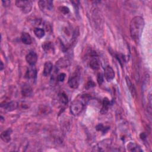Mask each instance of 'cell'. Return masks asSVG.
Masks as SVG:
<instances>
[{"label": "cell", "mask_w": 152, "mask_h": 152, "mask_svg": "<svg viewBox=\"0 0 152 152\" xmlns=\"http://www.w3.org/2000/svg\"><path fill=\"white\" fill-rule=\"evenodd\" d=\"M144 23V18L141 16H135L131 20L129 24L130 34L134 40L138 41L140 39Z\"/></svg>", "instance_id": "1"}, {"label": "cell", "mask_w": 152, "mask_h": 152, "mask_svg": "<svg viewBox=\"0 0 152 152\" xmlns=\"http://www.w3.org/2000/svg\"><path fill=\"white\" fill-rule=\"evenodd\" d=\"M89 99L87 94H80L78 95L71 103L70 106L71 113L74 115L77 116L81 113L85 104L87 103Z\"/></svg>", "instance_id": "2"}, {"label": "cell", "mask_w": 152, "mask_h": 152, "mask_svg": "<svg viewBox=\"0 0 152 152\" xmlns=\"http://www.w3.org/2000/svg\"><path fill=\"white\" fill-rule=\"evenodd\" d=\"M80 78V70L77 69L69 77L68 84L69 87L72 88H77L79 86Z\"/></svg>", "instance_id": "3"}, {"label": "cell", "mask_w": 152, "mask_h": 152, "mask_svg": "<svg viewBox=\"0 0 152 152\" xmlns=\"http://www.w3.org/2000/svg\"><path fill=\"white\" fill-rule=\"evenodd\" d=\"M15 5L24 14L30 12L33 7V4L31 1H16Z\"/></svg>", "instance_id": "4"}, {"label": "cell", "mask_w": 152, "mask_h": 152, "mask_svg": "<svg viewBox=\"0 0 152 152\" xmlns=\"http://www.w3.org/2000/svg\"><path fill=\"white\" fill-rule=\"evenodd\" d=\"M38 4L40 10L44 12H50L53 9L52 1H40L38 2Z\"/></svg>", "instance_id": "5"}, {"label": "cell", "mask_w": 152, "mask_h": 152, "mask_svg": "<svg viewBox=\"0 0 152 152\" xmlns=\"http://www.w3.org/2000/svg\"><path fill=\"white\" fill-rule=\"evenodd\" d=\"M37 55L34 51H30L26 56V60L30 65H34L37 61Z\"/></svg>", "instance_id": "6"}, {"label": "cell", "mask_w": 152, "mask_h": 152, "mask_svg": "<svg viewBox=\"0 0 152 152\" xmlns=\"http://www.w3.org/2000/svg\"><path fill=\"white\" fill-rule=\"evenodd\" d=\"M104 76L105 79L107 81H110L114 78L115 72H114L113 68L110 65L106 66V68H104Z\"/></svg>", "instance_id": "7"}, {"label": "cell", "mask_w": 152, "mask_h": 152, "mask_svg": "<svg viewBox=\"0 0 152 152\" xmlns=\"http://www.w3.org/2000/svg\"><path fill=\"white\" fill-rule=\"evenodd\" d=\"M37 76V69L34 65H30L27 68L25 77L27 79H34Z\"/></svg>", "instance_id": "8"}, {"label": "cell", "mask_w": 152, "mask_h": 152, "mask_svg": "<svg viewBox=\"0 0 152 152\" xmlns=\"http://www.w3.org/2000/svg\"><path fill=\"white\" fill-rule=\"evenodd\" d=\"M18 106V104L17 102L12 101L8 103H6L4 106L1 105V107H4L5 110L7 112H11L17 109Z\"/></svg>", "instance_id": "9"}, {"label": "cell", "mask_w": 152, "mask_h": 152, "mask_svg": "<svg viewBox=\"0 0 152 152\" xmlns=\"http://www.w3.org/2000/svg\"><path fill=\"white\" fill-rule=\"evenodd\" d=\"M12 130L11 128H8L1 134V138L5 142H9L11 140V135L12 134Z\"/></svg>", "instance_id": "10"}, {"label": "cell", "mask_w": 152, "mask_h": 152, "mask_svg": "<svg viewBox=\"0 0 152 152\" xmlns=\"http://www.w3.org/2000/svg\"><path fill=\"white\" fill-rule=\"evenodd\" d=\"M90 67L93 70H97L100 66V61L97 56H93L89 63Z\"/></svg>", "instance_id": "11"}, {"label": "cell", "mask_w": 152, "mask_h": 152, "mask_svg": "<svg viewBox=\"0 0 152 152\" xmlns=\"http://www.w3.org/2000/svg\"><path fill=\"white\" fill-rule=\"evenodd\" d=\"M32 88L27 84H24L21 88V94L24 97H29L32 94Z\"/></svg>", "instance_id": "12"}, {"label": "cell", "mask_w": 152, "mask_h": 152, "mask_svg": "<svg viewBox=\"0 0 152 152\" xmlns=\"http://www.w3.org/2000/svg\"><path fill=\"white\" fill-rule=\"evenodd\" d=\"M42 49L47 53H50L54 52V46L51 42H45L42 45Z\"/></svg>", "instance_id": "13"}, {"label": "cell", "mask_w": 152, "mask_h": 152, "mask_svg": "<svg viewBox=\"0 0 152 152\" xmlns=\"http://www.w3.org/2000/svg\"><path fill=\"white\" fill-rule=\"evenodd\" d=\"M53 68V64L50 61H47L44 64V68H43V75L45 77H47L49 75Z\"/></svg>", "instance_id": "14"}, {"label": "cell", "mask_w": 152, "mask_h": 152, "mask_svg": "<svg viewBox=\"0 0 152 152\" xmlns=\"http://www.w3.org/2000/svg\"><path fill=\"white\" fill-rule=\"evenodd\" d=\"M110 104V102L109 100L106 97L104 98L102 102V107L100 110V113L102 114H105L106 113H107V112L109 110Z\"/></svg>", "instance_id": "15"}, {"label": "cell", "mask_w": 152, "mask_h": 152, "mask_svg": "<svg viewBox=\"0 0 152 152\" xmlns=\"http://www.w3.org/2000/svg\"><path fill=\"white\" fill-rule=\"evenodd\" d=\"M127 149L129 151H135V152H138V151H142V150L141 149L140 147L135 142H130L127 145Z\"/></svg>", "instance_id": "16"}, {"label": "cell", "mask_w": 152, "mask_h": 152, "mask_svg": "<svg viewBox=\"0 0 152 152\" xmlns=\"http://www.w3.org/2000/svg\"><path fill=\"white\" fill-rule=\"evenodd\" d=\"M21 40L22 42L26 45H30L32 42L30 35L26 32H23L21 34Z\"/></svg>", "instance_id": "17"}, {"label": "cell", "mask_w": 152, "mask_h": 152, "mask_svg": "<svg viewBox=\"0 0 152 152\" xmlns=\"http://www.w3.org/2000/svg\"><path fill=\"white\" fill-rule=\"evenodd\" d=\"M34 33L37 38L41 39L45 36V30L42 28L36 27L34 29Z\"/></svg>", "instance_id": "18"}, {"label": "cell", "mask_w": 152, "mask_h": 152, "mask_svg": "<svg viewBox=\"0 0 152 152\" xmlns=\"http://www.w3.org/2000/svg\"><path fill=\"white\" fill-rule=\"evenodd\" d=\"M126 82L128 87L129 91L131 92L132 96H134L135 94V88L134 85L132 84V83H131V80H129V78L128 77H126Z\"/></svg>", "instance_id": "19"}, {"label": "cell", "mask_w": 152, "mask_h": 152, "mask_svg": "<svg viewBox=\"0 0 152 152\" xmlns=\"http://www.w3.org/2000/svg\"><path fill=\"white\" fill-rule=\"evenodd\" d=\"M58 97H59V102L64 104V105H66L68 102V97L66 95V94L64 92H61L58 95Z\"/></svg>", "instance_id": "20"}, {"label": "cell", "mask_w": 152, "mask_h": 152, "mask_svg": "<svg viewBox=\"0 0 152 152\" xmlns=\"http://www.w3.org/2000/svg\"><path fill=\"white\" fill-rule=\"evenodd\" d=\"M109 129V126H104L102 124H99L96 126V129L99 131H102L103 134L106 132Z\"/></svg>", "instance_id": "21"}, {"label": "cell", "mask_w": 152, "mask_h": 152, "mask_svg": "<svg viewBox=\"0 0 152 152\" xmlns=\"http://www.w3.org/2000/svg\"><path fill=\"white\" fill-rule=\"evenodd\" d=\"M59 10L64 14H67L69 12V9L65 6H61L59 8Z\"/></svg>", "instance_id": "22"}, {"label": "cell", "mask_w": 152, "mask_h": 152, "mask_svg": "<svg viewBox=\"0 0 152 152\" xmlns=\"http://www.w3.org/2000/svg\"><path fill=\"white\" fill-rule=\"evenodd\" d=\"M95 86H96V84L93 81L90 80V81H88L86 83V84L85 85V88L88 90V89H90V88H91L92 87H94Z\"/></svg>", "instance_id": "23"}, {"label": "cell", "mask_w": 152, "mask_h": 152, "mask_svg": "<svg viewBox=\"0 0 152 152\" xmlns=\"http://www.w3.org/2000/svg\"><path fill=\"white\" fill-rule=\"evenodd\" d=\"M65 77H66V74L64 72H62L61 74H59L58 75V80L59 81H61V82H62L64 81L65 78Z\"/></svg>", "instance_id": "24"}, {"label": "cell", "mask_w": 152, "mask_h": 152, "mask_svg": "<svg viewBox=\"0 0 152 152\" xmlns=\"http://www.w3.org/2000/svg\"><path fill=\"white\" fill-rule=\"evenodd\" d=\"M97 82L99 85H101L103 82V76L101 73H99L97 75Z\"/></svg>", "instance_id": "25"}, {"label": "cell", "mask_w": 152, "mask_h": 152, "mask_svg": "<svg viewBox=\"0 0 152 152\" xmlns=\"http://www.w3.org/2000/svg\"><path fill=\"white\" fill-rule=\"evenodd\" d=\"M2 4H3V5L4 6V7H8V6H9L10 5V1H2Z\"/></svg>", "instance_id": "26"}, {"label": "cell", "mask_w": 152, "mask_h": 152, "mask_svg": "<svg viewBox=\"0 0 152 152\" xmlns=\"http://www.w3.org/2000/svg\"><path fill=\"white\" fill-rule=\"evenodd\" d=\"M140 137H141V138L142 140H144L146 139L147 136H146V134H145L144 132H142V133L140 134Z\"/></svg>", "instance_id": "27"}, {"label": "cell", "mask_w": 152, "mask_h": 152, "mask_svg": "<svg viewBox=\"0 0 152 152\" xmlns=\"http://www.w3.org/2000/svg\"><path fill=\"white\" fill-rule=\"evenodd\" d=\"M4 64H3V62L1 61V68H0V69L2 71V69H3V68H4Z\"/></svg>", "instance_id": "28"}]
</instances>
